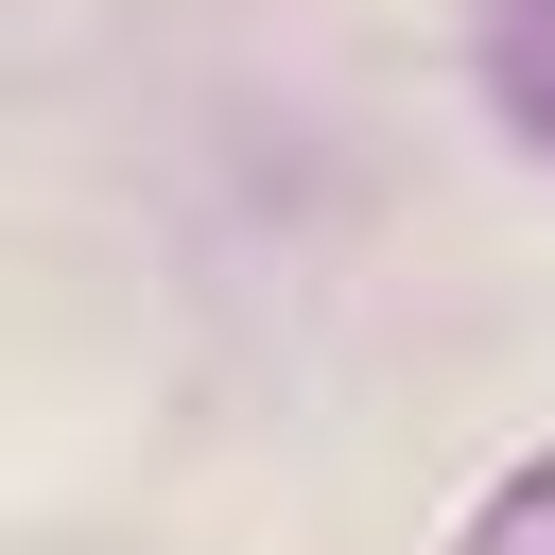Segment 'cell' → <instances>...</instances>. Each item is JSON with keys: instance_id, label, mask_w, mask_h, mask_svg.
I'll list each match as a JSON object with an SVG mask.
<instances>
[{"instance_id": "7a4b0ae2", "label": "cell", "mask_w": 555, "mask_h": 555, "mask_svg": "<svg viewBox=\"0 0 555 555\" xmlns=\"http://www.w3.org/2000/svg\"><path fill=\"white\" fill-rule=\"evenodd\" d=\"M451 555H555V451H520V468L468 503V538H451Z\"/></svg>"}, {"instance_id": "6da1fadb", "label": "cell", "mask_w": 555, "mask_h": 555, "mask_svg": "<svg viewBox=\"0 0 555 555\" xmlns=\"http://www.w3.org/2000/svg\"><path fill=\"white\" fill-rule=\"evenodd\" d=\"M486 87H503V121L555 156V0H486Z\"/></svg>"}]
</instances>
